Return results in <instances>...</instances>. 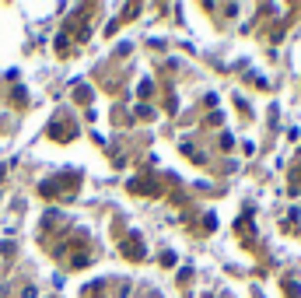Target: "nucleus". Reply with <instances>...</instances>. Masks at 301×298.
Here are the masks:
<instances>
[{"label":"nucleus","mask_w":301,"mask_h":298,"mask_svg":"<svg viewBox=\"0 0 301 298\" xmlns=\"http://www.w3.org/2000/svg\"><path fill=\"white\" fill-rule=\"evenodd\" d=\"M0 179H4V169H0Z\"/></svg>","instance_id":"f257e3e1"}]
</instances>
